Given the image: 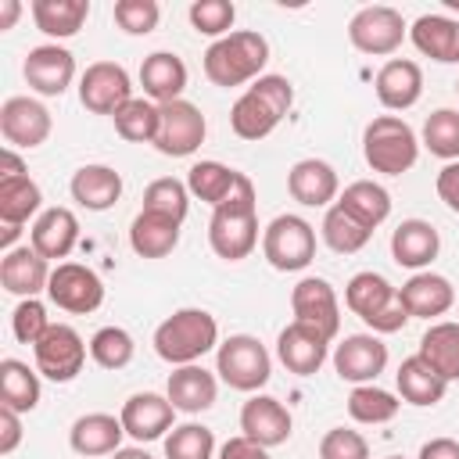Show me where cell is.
Wrapping results in <instances>:
<instances>
[{
  "label": "cell",
  "instance_id": "7dc6e473",
  "mask_svg": "<svg viewBox=\"0 0 459 459\" xmlns=\"http://www.w3.org/2000/svg\"><path fill=\"white\" fill-rule=\"evenodd\" d=\"M186 18H190L194 32L222 39V36H230V29H233L237 7H233L230 0H194L190 11H186Z\"/></svg>",
  "mask_w": 459,
  "mask_h": 459
},
{
  "label": "cell",
  "instance_id": "4fadbf2b",
  "mask_svg": "<svg viewBox=\"0 0 459 459\" xmlns=\"http://www.w3.org/2000/svg\"><path fill=\"white\" fill-rule=\"evenodd\" d=\"M79 100L93 115H115L122 104L133 100V79L115 61H93L79 75Z\"/></svg>",
  "mask_w": 459,
  "mask_h": 459
},
{
  "label": "cell",
  "instance_id": "d6986e66",
  "mask_svg": "<svg viewBox=\"0 0 459 459\" xmlns=\"http://www.w3.org/2000/svg\"><path fill=\"white\" fill-rule=\"evenodd\" d=\"M240 434L258 441L262 448H276L294 434V420L287 405L273 394H251L240 405Z\"/></svg>",
  "mask_w": 459,
  "mask_h": 459
},
{
  "label": "cell",
  "instance_id": "b9f144b4",
  "mask_svg": "<svg viewBox=\"0 0 459 459\" xmlns=\"http://www.w3.org/2000/svg\"><path fill=\"white\" fill-rule=\"evenodd\" d=\"M115 133L129 143H154L158 136V104L147 100V97H133L129 104H122L115 115Z\"/></svg>",
  "mask_w": 459,
  "mask_h": 459
},
{
  "label": "cell",
  "instance_id": "f6af8a7d",
  "mask_svg": "<svg viewBox=\"0 0 459 459\" xmlns=\"http://www.w3.org/2000/svg\"><path fill=\"white\" fill-rule=\"evenodd\" d=\"M143 212H158V215H169L176 222L186 219L190 212V190L183 179H172V176H161L154 183H147L143 190Z\"/></svg>",
  "mask_w": 459,
  "mask_h": 459
},
{
  "label": "cell",
  "instance_id": "f35d334b",
  "mask_svg": "<svg viewBox=\"0 0 459 459\" xmlns=\"http://www.w3.org/2000/svg\"><path fill=\"white\" fill-rule=\"evenodd\" d=\"M43 204V190L36 179H0V222L4 226H25Z\"/></svg>",
  "mask_w": 459,
  "mask_h": 459
},
{
  "label": "cell",
  "instance_id": "ee69618b",
  "mask_svg": "<svg viewBox=\"0 0 459 459\" xmlns=\"http://www.w3.org/2000/svg\"><path fill=\"white\" fill-rule=\"evenodd\" d=\"M133 355H136V341L122 326H100L90 337V359L100 369H126L133 362Z\"/></svg>",
  "mask_w": 459,
  "mask_h": 459
},
{
  "label": "cell",
  "instance_id": "9c48e42d",
  "mask_svg": "<svg viewBox=\"0 0 459 459\" xmlns=\"http://www.w3.org/2000/svg\"><path fill=\"white\" fill-rule=\"evenodd\" d=\"M86 341L79 337L75 326L68 323H50V330L32 344V359H36V373L54 380V384H68L82 373L86 366Z\"/></svg>",
  "mask_w": 459,
  "mask_h": 459
},
{
  "label": "cell",
  "instance_id": "f1b7e54d",
  "mask_svg": "<svg viewBox=\"0 0 459 459\" xmlns=\"http://www.w3.org/2000/svg\"><path fill=\"white\" fill-rule=\"evenodd\" d=\"M140 86H143V97L154 100V104L179 100L183 90H186V65H183V57L172 54V50L147 54L143 65H140Z\"/></svg>",
  "mask_w": 459,
  "mask_h": 459
},
{
  "label": "cell",
  "instance_id": "8d00e7d4",
  "mask_svg": "<svg viewBox=\"0 0 459 459\" xmlns=\"http://www.w3.org/2000/svg\"><path fill=\"white\" fill-rule=\"evenodd\" d=\"M0 405L14 412H32L39 405V373L29 369V362L22 359L0 362Z\"/></svg>",
  "mask_w": 459,
  "mask_h": 459
},
{
  "label": "cell",
  "instance_id": "8992f818",
  "mask_svg": "<svg viewBox=\"0 0 459 459\" xmlns=\"http://www.w3.org/2000/svg\"><path fill=\"white\" fill-rule=\"evenodd\" d=\"M344 305L373 330V333H398L409 323V312L398 298V287L391 280H384L380 273L366 269L355 273L344 287Z\"/></svg>",
  "mask_w": 459,
  "mask_h": 459
},
{
  "label": "cell",
  "instance_id": "60d3db41",
  "mask_svg": "<svg viewBox=\"0 0 459 459\" xmlns=\"http://www.w3.org/2000/svg\"><path fill=\"white\" fill-rule=\"evenodd\" d=\"M319 230H323V244H326L330 251H337V255H355V251H362V247L369 244V237H373V230H366L359 219H351L337 201L326 208Z\"/></svg>",
  "mask_w": 459,
  "mask_h": 459
},
{
  "label": "cell",
  "instance_id": "836d02e7",
  "mask_svg": "<svg viewBox=\"0 0 459 459\" xmlns=\"http://www.w3.org/2000/svg\"><path fill=\"white\" fill-rule=\"evenodd\" d=\"M394 384H398L402 402L420 405V409L437 405V402L445 398V391H448V380H441L420 355L402 359V366H398V373H394Z\"/></svg>",
  "mask_w": 459,
  "mask_h": 459
},
{
  "label": "cell",
  "instance_id": "ffe728a7",
  "mask_svg": "<svg viewBox=\"0 0 459 459\" xmlns=\"http://www.w3.org/2000/svg\"><path fill=\"white\" fill-rule=\"evenodd\" d=\"M326 355H330V341L305 323H287L276 337V359L294 377H316L323 369Z\"/></svg>",
  "mask_w": 459,
  "mask_h": 459
},
{
  "label": "cell",
  "instance_id": "3957f363",
  "mask_svg": "<svg viewBox=\"0 0 459 459\" xmlns=\"http://www.w3.org/2000/svg\"><path fill=\"white\" fill-rule=\"evenodd\" d=\"M269 61V39L255 29H237L222 39H215L208 50H204V75L212 86H244V82H255L262 79V68Z\"/></svg>",
  "mask_w": 459,
  "mask_h": 459
},
{
  "label": "cell",
  "instance_id": "83f0119b",
  "mask_svg": "<svg viewBox=\"0 0 459 459\" xmlns=\"http://www.w3.org/2000/svg\"><path fill=\"white\" fill-rule=\"evenodd\" d=\"M373 90H377V100L387 108V111H409L420 93H423V72L416 61L409 57H391L377 79H373Z\"/></svg>",
  "mask_w": 459,
  "mask_h": 459
},
{
  "label": "cell",
  "instance_id": "30bf717a",
  "mask_svg": "<svg viewBox=\"0 0 459 459\" xmlns=\"http://www.w3.org/2000/svg\"><path fill=\"white\" fill-rule=\"evenodd\" d=\"M409 36V25L402 18V11L387 7V4H373L351 14L348 22V39L359 54H373V57H387L402 47V39Z\"/></svg>",
  "mask_w": 459,
  "mask_h": 459
},
{
  "label": "cell",
  "instance_id": "2e32d148",
  "mask_svg": "<svg viewBox=\"0 0 459 459\" xmlns=\"http://www.w3.org/2000/svg\"><path fill=\"white\" fill-rule=\"evenodd\" d=\"M333 369L348 384H373L387 369V344L377 333H348L333 348Z\"/></svg>",
  "mask_w": 459,
  "mask_h": 459
},
{
  "label": "cell",
  "instance_id": "6da1fadb",
  "mask_svg": "<svg viewBox=\"0 0 459 459\" xmlns=\"http://www.w3.org/2000/svg\"><path fill=\"white\" fill-rule=\"evenodd\" d=\"M208 244L226 262H240L258 247V197H255V183L244 172L237 179V190L219 208H212Z\"/></svg>",
  "mask_w": 459,
  "mask_h": 459
},
{
  "label": "cell",
  "instance_id": "8fae6325",
  "mask_svg": "<svg viewBox=\"0 0 459 459\" xmlns=\"http://www.w3.org/2000/svg\"><path fill=\"white\" fill-rule=\"evenodd\" d=\"M204 133H208V122H204L197 104H190L183 97L169 100V104H158V136H154L158 154L190 158L204 143Z\"/></svg>",
  "mask_w": 459,
  "mask_h": 459
},
{
  "label": "cell",
  "instance_id": "c3c4849f",
  "mask_svg": "<svg viewBox=\"0 0 459 459\" xmlns=\"http://www.w3.org/2000/svg\"><path fill=\"white\" fill-rule=\"evenodd\" d=\"M115 25L129 36H147L158 29L161 22V7L158 0H115Z\"/></svg>",
  "mask_w": 459,
  "mask_h": 459
},
{
  "label": "cell",
  "instance_id": "ab89813d",
  "mask_svg": "<svg viewBox=\"0 0 459 459\" xmlns=\"http://www.w3.org/2000/svg\"><path fill=\"white\" fill-rule=\"evenodd\" d=\"M398 409H402L398 394H391V391H384V387H377V384H359V387H351V394H348V416H351L355 423H366V427L391 423V420L398 416Z\"/></svg>",
  "mask_w": 459,
  "mask_h": 459
},
{
  "label": "cell",
  "instance_id": "6125c7cd",
  "mask_svg": "<svg viewBox=\"0 0 459 459\" xmlns=\"http://www.w3.org/2000/svg\"><path fill=\"white\" fill-rule=\"evenodd\" d=\"M455 90H459V82H455Z\"/></svg>",
  "mask_w": 459,
  "mask_h": 459
},
{
  "label": "cell",
  "instance_id": "1f68e13d",
  "mask_svg": "<svg viewBox=\"0 0 459 459\" xmlns=\"http://www.w3.org/2000/svg\"><path fill=\"white\" fill-rule=\"evenodd\" d=\"M179 226L176 219L169 215H158V212H136V219L129 222V247L140 255V258H165L176 251L179 244Z\"/></svg>",
  "mask_w": 459,
  "mask_h": 459
},
{
  "label": "cell",
  "instance_id": "e0dca14e",
  "mask_svg": "<svg viewBox=\"0 0 459 459\" xmlns=\"http://www.w3.org/2000/svg\"><path fill=\"white\" fill-rule=\"evenodd\" d=\"M22 75L29 90H36L39 97H61L75 79V57L57 43H39L25 54Z\"/></svg>",
  "mask_w": 459,
  "mask_h": 459
},
{
  "label": "cell",
  "instance_id": "e575fe53",
  "mask_svg": "<svg viewBox=\"0 0 459 459\" xmlns=\"http://www.w3.org/2000/svg\"><path fill=\"white\" fill-rule=\"evenodd\" d=\"M32 22L50 39H68L90 18V0H32Z\"/></svg>",
  "mask_w": 459,
  "mask_h": 459
},
{
  "label": "cell",
  "instance_id": "7c38bea8",
  "mask_svg": "<svg viewBox=\"0 0 459 459\" xmlns=\"http://www.w3.org/2000/svg\"><path fill=\"white\" fill-rule=\"evenodd\" d=\"M47 298L72 316H90L104 305V280L79 262H57L47 283Z\"/></svg>",
  "mask_w": 459,
  "mask_h": 459
},
{
  "label": "cell",
  "instance_id": "11a10c76",
  "mask_svg": "<svg viewBox=\"0 0 459 459\" xmlns=\"http://www.w3.org/2000/svg\"><path fill=\"white\" fill-rule=\"evenodd\" d=\"M416 459H459V441L455 437H430L420 445Z\"/></svg>",
  "mask_w": 459,
  "mask_h": 459
},
{
  "label": "cell",
  "instance_id": "91938a15",
  "mask_svg": "<svg viewBox=\"0 0 459 459\" xmlns=\"http://www.w3.org/2000/svg\"><path fill=\"white\" fill-rule=\"evenodd\" d=\"M22 233V226H4V237H0V244L11 251V244H14V237Z\"/></svg>",
  "mask_w": 459,
  "mask_h": 459
},
{
  "label": "cell",
  "instance_id": "7402d4cb",
  "mask_svg": "<svg viewBox=\"0 0 459 459\" xmlns=\"http://www.w3.org/2000/svg\"><path fill=\"white\" fill-rule=\"evenodd\" d=\"M287 190L305 208H326L330 201L341 197V179H337V172H333L330 161H323V158H301L287 172Z\"/></svg>",
  "mask_w": 459,
  "mask_h": 459
},
{
  "label": "cell",
  "instance_id": "4316f807",
  "mask_svg": "<svg viewBox=\"0 0 459 459\" xmlns=\"http://www.w3.org/2000/svg\"><path fill=\"white\" fill-rule=\"evenodd\" d=\"M122 437H126V427L118 416L111 412H86L72 423L68 430V445L75 455L82 459H97V455H115L122 448Z\"/></svg>",
  "mask_w": 459,
  "mask_h": 459
},
{
  "label": "cell",
  "instance_id": "277c9868",
  "mask_svg": "<svg viewBox=\"0 0 459 459\" xmlns=\"http://www.w3.org/2000/svg\"><path fill=\"white\" fill-rule=\"evenodd\" d=\"M212 348H219V323L204 308H176L154 330V351L172 369L176 366H194Z\"/></svg>",
  "mask_w": 459,
  "mask_h": 459
},
{
  "label": "cell",
  "instance_id": "484cf974",
  "mask_svg": "<svg viewBox=\"0 0 459 459\" xmlns=\"http://www.w3.org/2000/svg\"><path fill=\"white\" fill-rule=\"evenodd\" d=\"M165 394L169 402L176 405V412H186V416H197L204 409L215 405L219 398V380L215 373H208L204 366H176L169 373V384H165Z\"/></svg>",
  "mask_w": 459,
  "mask_h": 459
},
{
  "label": "cell",
  "instance_id": "7a4b0ae2",
  "mask_svg": "<svg viewBox=\"0 0 459 459\" xmlns=\"http://www.w3.org/2000/svg\"><path fill=\"white\" fill-rule=\"evenodd\" d=\"M294 104V86L287 75H262L255 79L240 97L237 104L230 108V129L240 136V140H265L290 111Z\"/></svg>",
  "mask_w": 459,
  "mask_h": 459
},
{
  "label": "cell",
  "instance_id": "74e56055",
  "mask_svg": "<svg viewBox=\"0 0 459 459\" xmlns=\"http://www.w3.org/2000/svg\"><path fill=\"white\" fill-rule=\"evenodd\" d=\"M237 179H240V172L222 161H194L186 172V190H190V197L219 208L237 190Z\"/></svg>",
  "mask_w": 459,
  "mask_h": 459
},
{
  "label": "cell",
  "instance_id": "603a6c76",
  "mask_svg": "<svg viewBox=\"0 0 459 459\" xmlns=\"http://www.w3.org/2000/svg\"><path fill=\"white\" fill-rule=\"evenodd\" d=\"M50 262L32 247V244H22V247H11L4 251L0 258V283L7 294L14 298H36L39 290H47L50 283Z\"/></svg>",
  "mask_w": 459,
  "mask_h": 459
},
{
  "label": "cell",
  "instance_id": "9f6ffc18",
  "mask_svg": "<svg viewBox=\"0 0 459 459\" xmlns=\"http://www.w3.org/2000/svg\"><path fill=\"white\" fill-rule=\"evenodd\" d=\"M18 176H29L25 161L14 154V147H4L0 151V179H18Z\"/></svg>",
  "mask_w": 459,
  "mask_h": 459
},
{
  "label": "cell",
  "instance_id": "5b68a950",
  "mask_svg": "<svg viewBox=\"0 0 459 459\" xmlns=\"http://www.w3.org/2000/svg\"><path fill=\"white\" fill-rule=\"evenodd\" d=\"M362 158L380 176H402L420 158V140L412 126L398 115H377L362 129Z\"/></svg>",
  "mask_w": 459,
  "mask_h": 459
},
{
  "label": "cell",
  "instance_id": "d4e9b609",
  "mask_svg": "<svg viewBox=\"0 0 459 459\" xmlns=\"http://www.w3.org/2000/svg\"><path fill=\"white\" fill-rule=\"evenodd\" d=\"M441 251V237L427 219H402L391 233V258L402 269L423 273Z\"/></svg>",
  "mask_w": 459,
  "mask_h": 459
},
{
  "label": "cell",
  "instance_id": "94428289",
  "mask_svg": "<svg viewBox=\"0 0 459 459\" xmlns=\"http://www.w3.org/2000/svg\"><path fill=\"white\" fill-rule=\"evenodd\" d=\"M387 459H402V455H387Z\"/></svg>",
  "mask_w": 459,
  "mask_h": 459
},
{
  "label": "cell",
  "instance_id": "f907efd6",
  "mask_svg": "<svg viewBox=\"0 0 459 459\" xmlns=\"http://www.w3.org/2000/svg\"><path fill=\"white\" fill-rule=\"evenodd\" d=\"M319 459H369V441L351 427H333L319 441Z\"/></svg>",
  "mask_w": 459,
  "mask_h": 459
},
{
  "label": "cell",
  "instance_id": "ac0fdd59",
  "mask_svg": "<svg viewBox=\"0 0 459 459\" xmlns=\"http://www.w3.org/2000/svg\"><path fill=\"white\" fill-rule=\"evenodd\" d=\"M126 434L140 445L147 441H158L165 437L172 427H176V405L169 402V394H154V391H140V394H129L122 412H118Z\"/></svg>",
  "mask_w": 459,
  "mask_h": 459
},
{
  "label": "cell",
  "instance_id": "ba28073f",
  "mask_svg": "<svg viewBox=\"0 0 459 459\" xmlns=\"http://www.w3.org/2000/svg\"><path fill=\"white\" fill-rule=\"evenodd\" d=\"M262 255L276 273H301L316 258V230L301 215H276L262 230Z\"/></svg>",
  "mask_w": 459,
  "mask_h": 459
},
{
  "label": "cell",
  "instance_id": "681fc988",
  "mask_svg": "<svg viewBox=\"0 0 459 459\" xmlns=\"http://www.w3.org/2000/svg\"><path fill=\"white\" fill-rule=\"evenodd\" d=\"M50 330V316H47V305L39 298H22L11 312V333L18 344H36L43 333Z\"/></svg>",
  "mask_w": 459,
  "mask_h": 459
},
{
  "label": "cell",
  "instance_id": "f5cc1de1",
  "mask_svg": "<svg viewBox=\"0 0 459 459\" xmlns=\"http://www.w3.org/2000/svg\"><path fill=\"white\" fill-rule=\"evenodd\" d=\"M22 445V412L0 405V455H11Z\"/></svg>",
  "mask_w": 459,
  "mask_h": 459
},
{
  "label": "cell",
  "instance_id": "db71d44e",
  "mask_svg": "<svg viewBox=\"0 0 459 459\" xmlns=\"http://www.w3.org/2000/svg\"><path fill=\"white\" fill-rule=\"evenodd\" d=\"M219 459H269V448H262L258 441H251V437L237 434V437L222 441V448H219Z\"/></svg>",
  "mask_w": 459,
  "mask_h": 459
},
{
  "label": "cell",
  "instance_id": "680465c9",
  "mask_svg": "<svg viewBox=\"0 0 459 459\" xmlns=\"http://www.w3.org/2000/svg\"><path fill=\"white\" fill-rule=\"evenodd\" d=\"M111 459H154L147 448H140V445H133V448H118Z\"/></svg>",
  "mask_w": 459,
  "mask_h": 459
},
{
  "label": "cell",
  "instance_id": "4dcf8cb0",
  "mask_svg": "<svg viewBox=\"0 0 459 459\" xmlns=\"http://www.w3.org/2000/svg\"><path fill=\"white\" fill-rule=\"evenodd\" d=\"M68 190H72V201L79 208H86V212H108L122 197V176L111 165H82V169H75Z\"/></svg>",
  "mask_w": 459,
  "mask_h": 459
},
{
  "label": "cell",
  "instance_id": "816d5d0a",
  "mask_svg": "<svg viewBox=\"0 0 459 459\" xmlns=\"http://www.w3.org/2000/svg\"><path fill=\"white\" fill-rule=\"evenodd\" d=\"M434 190H437V197L445 201V208L459 215V161H448V165L437 172Z\"/></svg>",
  "mask_w": 459,
  "mask_h": 459
},
{
  "label": "cell",
  "instance_id": "bcb514c9",
  "mask_svg": "<svg viewBox=\"0 0 459 459\" xmlns=\"http://www.w3.org/2000/svg\"><path fill=\"white\" fill-rule=\"evenodd\" d=\"M215 434L204 423H179L165 434V459H212Z\"/></svg>",
  "mask_w": 459,
  "mask_h": 459
},
{
  "label": "cell",
  "instance_id": "d6a6232c",
  "mask_svg": "<svg viewBox=\"0 0 459 459\" xmlns=\"http://www.w3.org/2000/svg\"><path fill=\"white\" fill-rule=\"evenodd\" d=\"M416 355L441 377V380H459V323H430L420 337Z\"/></svg>",
  "mask_w": 459,
  "mask_h": 459
},
{
  "label": "cell",
  "instance_id": "5bb4252c",
  "mask_svg": "<svg viewBox=\"0 0 459 459\" xmlns=\"http://www.w3.org/2000/svg\"><path fill=\"white\" fill-rule=\"evenodd\" d=\"M290 312H294V323H305V326L319 330L326 341H333L337 330H341L337 290L323 276H305V280L294 283V290H290Z\"/></svg>",
  "mask_w": 459,
  "mask_h": 459
},
{
  "label": "cell",
  "instance_id": "6f0895ef",
  "mask_svg": "<svg viewBox=\"0 0 459 459\" xmlns=\"http://www.w3.org/2000/svg\"><path fill=\"white\" fill-rule=\"evenodd\" d=\"M22 14V4L18 0H0V32H7Z\"/></svg>",
  "mask_w": 459,
  "mask_h": 459
},
{
  "label": "cell",
  "instance_id": "52a82bcc",
  "mask_svg": "<svg viewBox=\"0 0 459 459\" xmlns=\"http://www.w3.org/2000/svg\"><path fill=\"white\" fill-rule=\"evenodd\" d=\"M215 373L233 391L258 394V387H265L273 377V355L265 351V344L258 337L233 333V337L219 341V348H215Z\"/></svg>",
  "mask_w": 459,
  "mask_h": 459
},
{
  "label": "cell",
  "instance_id": "9a60e30c",
  "mask_svg": "<svg viewBox=\"0 0 459 459\" xmlns=\"http://www.w3.org/2000/svg\"><path fill=\"white\" fill-rule=\"evenodd\" d=\"M50 129H54V118L39 100H32V97H7L4 100V108H0V136L7 140V147L32 151V147L47 143Z\"/></svg>",
  "mask_w": 459,
  "mask_h": 459
},
{
  "label": "cell",
  "instance_id": "d590c367",
  "mask_svg": "<svg viewBox=\"0 0 459 459\" xmlns=\"http://www.w3.org/2000/svg\"><path fill=\"white\" fill-rule=\"evenodd\" d=\"M337 204H341L351 219H359L366 230H377V226L391 215V194H387L380 183H373V179H355V183H348V186L341 190Z\"/></svg>",
  "mask_w": 459,
  "mask_h": 459
},
{
  "label": "cell",
  "instance_id": "7bdbcfd3",
  "mask_svg": "<svg viewBox=\"0 0 459 459\" xmlns=\"http://www.w3.org/2000/svg\"><path fill=\"white\" fill-rule=\"evenodd\" d=\"M423 147L441 161H459V111L437 108L423 122Z\"/></svg>",
  "mask_w": 459,
  "mask_h": 459
},
{
  "label": "cell",
  "instance_id": "cb8c5ba5",
  "mask_svg": "<svg viewBox=\"0 0 459 459\" xmlns=\"http://www.w3.org/2000/svg\"><path fill=\"white\" fill-rule=\"evenodd\" d=\"M29 244L47 258V262H57V258H68L72 247L79 244V219L72 208H47L36 215L32 230H29Z\"/></svg>",
  "mask_w": 459,
  "mask_h": 459
},
{
  "label": "cell",
  "instance_id": "f546056e",
  "mask_svg": "<svg viewBox=\"0 0 459 459\" xmlns=\"http://www.w3.org/2000/svg\"><path fill=\"white\" fill-rule=\"evenodd\" d=\"M412 47L441 65H459V18L448 14H420L409 25Z\"/></svg>",
  "mask_w": 459,
  "mask_h": 459
},
{
  "label": "cell",
  "instance_id": "44dd1931",
  "mask_svg": "<svg viewBox=\"0 0 459 459\" xmlns=\"http://www.w3.org/2000/svg\"><path fill=\"white\" fill-rule=\"evenodd\" d=\"M398 298H402L409 319H437L455 305V287L448 276L423 269V273H412L398 287Z\"/></svg>",
  "mask_w": 459,
  "mask_h": 459
}]
</instances>
